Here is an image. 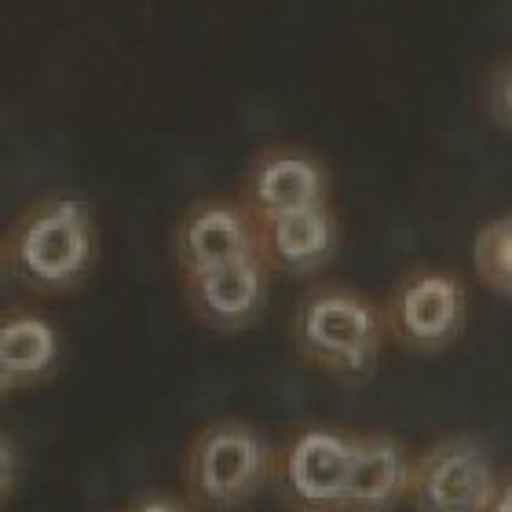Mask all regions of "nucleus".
<instances>
[{"label": "nucleus", "mask_w": 512, "mask_h": 512, "mask_svg": "<svg viewBox=\"0 0 512 512\" xmlns=\"http://www.w3.org/2000/svg\"><path fill=\"white\" fill-rule=\"evenodd\" d=\"M384 333V311L348 286L308 289L293 315V344L300 359L333 377L370 374Z\"/></svg>", "instance_id": "nucleus-2"}, {"label": "nucleus", "mask_w": 512, "mask_h": 512, "mask_svg": "<svg viewBox=\"0 0 512 512\" xmlns=\"http://www.w3.org/2000/svg\"><path fill=\"white\" fill-rule=\"evenodd\" d=\"M472 267L487 289L512 297V213L494 216L476 231Z\"/></svg>", "instance_id": "nucleus-13"}, {"label": "nucleus", "mask_w": 512, "mask_h": 512, "mask_svg": "<svg viewBox=\"0 0 512 512\" xmlns=\"http://www.w3.org/2000/svg\"><path fill=\"white\" fill-rule=\"evenodd\" d=\"M483 103H487V114H491L494 125L512 132V59L494 66V74L487 77V88H483Z\"/></svg>", "instance_id": "nucleus-14"}, {"label": "nucleus", "mask_w": 512, "mask_h": 512, "mask_svg": "<svg viewBox=\"0 0 512 512\" xmlns=\"http://www.w3.org/2000/svg\"><path fill=\"white\" fill-rule=\"evenodd\" d=\"M267 282H271V267L264 256H246L235 264L183 275V293H187L194 319L205 322L209 330L235 333L264 315Z\"/></svg>", "instance_id": "nucleus-8"}, {"label": "nucleus", "mask_w": 512, "mask_h": 512, "mask_svg": "<svg viewBox=\"0 0 512 512\" xmlns=\"http://www.w3.org/2000/svg\"><path fill=\"white\" fill-rule=\"evenodd\" d=\"M491 512H512V476H509V480H498V491H494Z\"/></svg>", "instance_id": "nucleus-16"}, {"label": "nucleus", "mask_w": 512, "mask_h": 512, "mask_svg": "<svg viewBox=\"0 0 512 512\" xmlns=\"http://www.w3.org/2000/svg\"><path fill=\"white\" fill-rule=\"evenodd\" d=\"M15 483V450H11V439H4V494L11 491Z\"/></svg>", "instance_id": "nucleus-17"}, {"label": "nucleus", "mask_w": 512, "mask_h": 512, "mask_svg": "<svg viewBox=\"0 0 512 512\" xmlns=\"http://www.w3.org/2000/svg\"><path fill=\"white\" fill-rule=\"evenodd\" d=\"M414 461L392 436H359L355 439L352 476L344 487L341 512H388L410 494Z\"/></svg>", "instance_id": "nucleus-11"}, {"label": "nucleus", "mask_w": 512, "mask_h": 512, "mask_svg": "<svg viewBox=\"0 0 512 512\" xmlns=\"http://www.w3.org/2000/svg\"><path fill=\"white\" fill-rule=\"evenodd\" d=\"M330 202V172L311 150L267 147L253 158L242 183V205L256 224Z\"/></svg>", "instance_id": "nucleus-7"}, {"label": "nucleus", "mask_w": 512, "mask_h": 512, "mask_svg": "<svg viewBox=\"0 0 512 512\" xmlns=\"http://www.w3.org/2000/svg\"><path fill=\"white\" fill-rule=\"evenodd\" d=\"M498 472L480 439L454 436L414 461L410 498L417 512H491Z\"/></svg>", "instance_id": "nucleus-5"}, {"label": "nucleus", "mask_w": 512, "mask_h": 512, "mask_svg": "<svg viewBox=\"0 0 512 512\" xmlns=\"http://www.w3.org/2000/svg\"><path fill=\"white\" fill-rule=\"evenodd\" d=\"M128 512H187L176 498H165V494H150L143 502H136Z\"/></svg>", "instance_id": "nucleus-15"}, {"label": "nucleus", "mask_w": 512, "mask_h": 512, "mask_svg": "<svg viewBox=\"0 0 512 512\" xmlns=\"http://www.w3.org/2000/svg\"><path fill=\"white\" fill-rule=\"evenodd\" d=\"M99 253L96 216L81 198H41L4 235V267L22 289L70 293L92 275Z\"/></svg>", "instance_id": "nucleus-1"}, {"label": "nucleus", "mask_w": 512, "mask_h": 512, "mask_svg": "<svg viewBox=\"0 0 512 512\" xmlns=\"http://www.w3.org/2000/svg\"><path fill=\"white\" fill-rule=\"evenodd\" d=\"M384 322L395 341L410 352H443L465 326V286L458 275L421 267L395 282L384 304Z\"/></svg>", "instance_id": "nucleus-4"}, {"label": "nucleus", "mask_w": 512, "mask_h": 512, "mask_svg": "<svg viewBox=\"0 0 512 512\" xmlns=\"http://www.w3.org/2000/svg\"><path fill=\"white\" fill-rule=\"evenodd\" d=\"M337 246H341V224L330 202L260 224V256L271 271L315 275L337 256Z\"/></svg>", "instance_id": "nucleus-10"}, {"label": "nucleus", "mask_w": 512, "mask_h": 512, "mask_svg": "<svg viewBox=\"0 0 512 512\" xmlns=\"http://www.w3.org/2000/svg\"><path fill=\"white\" fill-rule=\"evenodd\" d=\"M59 363V333L48 319L11 311L0 322V384L4 392L26 388L52 374Z\"/></svg>", "instance_id": "nucleus-12"}, {"label": "nucleus", "mask_w": 512, "mask_h": 512, "mask_svg": "<svg viewBox=\"0 0 512 512\" xmlns=\"http://www.w3.org/2000/svg\"><path fill=\"white\" fill-rule=\"evenodd\" d=\"M172 253L183 275L260 256V224L242 202L202 198L180 216L172 235Z\"/></svg>", "instance_id": "nucleus-6"}, {"label": "nucleus", "mask_w": 512, "mask_h": 512, "mask_svg": "<svg viewBox=\"0 0 512 512\" xmlns=\"http://www.w3.org/2000/svg\"><path fill=\"white\" fill-rule=\"evenodd\" d=\"M267 476H271V447L242 421L209 425L187 454V491L202 509H238L264 487Z\"/></svg>", "instance_id": "nucleus-3"}, {"label": "nucleus", "mask_w": 512, "mask_h": 512, "mask_svg": "<svg viewBox=\"0 0 512 512\" xmlns=\"http://www.w3.org/2000/svg\"><path fill=\"white\" fill-rule=\"evenodd\" d=\"M355 439L333 428H308L286 454V487L308 509H341L352 476Z\"/></svg>", "instance_id": "nucleus-9"}]
</instances>
